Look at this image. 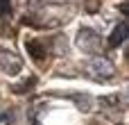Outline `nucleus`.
Listing matches in <instances>:
<instances>
[{"label":"nucleus","mask_w":129,"mask_h":125,"mask_svg":"<svg viewBox=\"0 0 129 125\" xmlns=\"http://www.w3.org/2000/svg\"><path fill=\"white\" fill-rule=\"evenodd\" d=\"M77 48L82 50V52H93V55H98L100 50H102V36L95 32V30H88V27H82L79 30V34H77Z\"/></svg>","instance_id":"f257e3e1"},{"label":"nucleus","mask_w":129,"mask_h":125,"mask_svg":"<svg viewBox=\"0 0 129 125\" xmlns=\"http://www.w3.org/2000/svg\"><path fill=\"white\" fill-rule=\"evenodd\" d=\"M88 75L93 77V80H98V82H107V80H111L113 77V64L109 61V59H104V57H95V59H91L88 61Z\"/></svg>","instance_id":"f03ea898"},{"label":"nucleus","mask_w":129,"mask_h":125,"mask_svg":"<svg viewBox=\"0 0 129 125\" xmlns=\"http://www.w3.org/2000/svg\"><path fill=\"white\" fill-rule=\"evenodd\" d=\"M0 71L7 75H18L23 71V59L9 48H0Z\"/></svg>","instance_id":"7ed1b4c3"},{"label":"nucleus","mask_w":129,"mask_h":125,"mask_svg":"<svg viewBox=\"0 0 129 125\" xmlns=\"http://www.w3.org/2000/svg\"><path fill=\"white\" fill-rule=\"evenodd\" d=\"M125 39H127V25H125V23H118V25L113 27L111 36H109V48H118V46H122Z\"/></svg>","instance_id":"20e7f679"},{"label":"nucleus","mask_w":129,"mask_h":125,"mask_svg":"<svg viewBox=\"0 0 129 125\" xmlns=\"http://www.w3.org/2000/svg\"><path fill=\"white\" fill-rule=\"evenodd\" d=\"M27 50H29V55H32L34 61H43V59H45V50H43L41 43H36V41H27Z\"/></svg>","instance_id":"39448f33"},{"label":"nucleus","mask_w":129,"mask_h":125,"mask_svg":"<svg viewBox=\"0 0 129 125\" xmlns=\"http://www.w3.org/2000/svg\"><path fill=\"white\" fill-rule=\"evenodd\" d=\"M11 16V0H0V18Z\"/></svg>","instance_id":"423d86ee"}]
</instances>
